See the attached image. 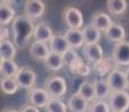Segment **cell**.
I'll use <instances>...</instances> for the list:
<instances>
[{
    "instance_id": "cell-24",
    "label": "cell",
    "mask_w": 129,
    "mask_h": 112,
    "mask_svg": "<svg viewBox=\"0 0 129 112\" xmlns=\"http://www.w3.org/2000/svg\"><path fill=\"white\" fill-rule=\"evenodd\" d=\"M93 84L94 89H95L96 100H106V99L109 98V95L111 93V89L106 80H95Z\"/></svg>"
},
{
    "instance_id": "cell-19",
    "label": "cell",
    "mask_w": 129,
    "mask_h": 112,
    "mask_svg": "<svg viewBox=\"0 0 129 112\" xmlns=\"http://www.w3.org/2000/svg\"><path fill=\"white\" fill-rule=\"evenodd\" d=\"M16 53L17 49L14 42H11L10 39L0 42V58H1V61L14 59L16 56Z\"/></svg>"
},
{
    "instance_id": "cell-22",
    "label": "cell",
    "mask_w": 129,
    "mask_h": 112,
    "mask_svg": "<svg viewBox=\"0 0 129 112\" xmlns=\"http://www.w3.org/2000/svg\"><path fill=\"white\" fill-rule=\"evenodd\" d=\"M19 68L20 67H18L14 59L0 62V74L2 78H15L16 74L18 73Z\"/></svg>"
},
{
    "instance_id": "cell-34",
    "label": "cell",
    "mask_w": 129,
    "mask_h": 112,
    "mask_svg": "<svg viewBox=\"0 0 129 112\" xmlns=\"http://www.w3.org/2000/svg\"><path fill=\"white\" fill-rule=\"evenodd\" d=\"M125 74H126V81H127V85H128V88H129V67L125 71Z\"/></svg>"
},
{
    "instance_id": "cell-33",
    "label": "cell",
    "mask_w": 129,
    "mask_h": 112,
    "mask_svg": "<svg viewBox=\"0 0 129 112\" xmlns=\"http://www.w3.org/2000/svg\"><path fill=\"white\" fill-rule=\"evenodd\" d=\"M19 112H39V109L31 105V104H27V105L23 106Z\"/></svg>"
},
{
    "instance_id": "cell-35",
    "label": "cell",
    "mask_w": 129,
    "mask_h": 112,
    "mask_svg": "<svg viewBox=\"0 0 129 112\" xmlns=\"http://www.w3.org/2000/svg\"><path fill=\"white\" fill-rule=\"evenodd\" d=\"M2 112H19V111L15 110V109H10V108H6V109H4V110H2Z\"/></svg>"
},
{
    "instance_id": "cell-12",
    "label": "cell",
    "mask_w": 129,
    "mask_h": 112,
    "mask_svg": "<svg viewBox=\"0 0 129 112\" xmlns=\"http://www.w3.org/2000/svg\"><path fill=\"white\" fill-rule=\"evenodd\" d=\"M91 25H93V26L95 27L96 29H99L100 31L106 33V31L113 25V21L108 14L102 12V11H98L92 16Z\"/></svg>"
},
{
    "instance_id": "cell-6",
    "label": "cell",
    "mask_w": 129,
    "mask_h": 112,
    "mask_svg": "<svg viewBox=\"0 0 129 112\" xmlns=\"http://www.w3.org/2000/svg\"><path fill=\"white\" fill-rule=\"evenodd\" d=\"M63 17L69 29H81L83 27V15L78 8L68 7L64 10Z\"/></svg>"
},
{
    "instance_id": "cell-8",
    "label": "cell",
    "mask_w": 129,
    "mask_h": 112,
    "mask_svg": "<svg viewBox=\"0 0 129 112\" xmlns=\"http://www.w3.org/2000/svg\"><path fill=\"white\" fill-rule=\"evenodd\" d=\"M112 57L117 62L118 65L128 66L129 65V42H121L116 44L113 47Z\"/></svg>"
},
{
    "instance_id": "cell-28",
    "label": "cell",
    "mask_w": 129,
    "mask_h": 112,
    "mask_svg": "<svg viewBox=\"0 0 129 112\" xmlns=\"http://www.w3.org/2000/svg\"><path fill=\"white\" fill-rule=\"evenodd\" d=\"M47 112H68V106L61 99L51 98L46 106Z\"/></svg>"
},
{
    "instance_id": "cell-18",
    "label": "cell",
    "mask_w": 129,
    "mask_h": 112,
    "mask_svg": "<svg viewBox=\"0 0 129 112\" xmlns=\"http://www.w3.org/2000/svg\"><path fill=\"white\" fill-rule=\"evenodd\" d=\"M16 11L11 6L7 5V2L1 1L0 5V24L1 27H5L6 25L10 24L11 21L15 20L16 18Z\"/></svg>"
},
{
    "instance_id": "cell-27",
    "label": "cell",
    "mask_w": 129,
    "mask_h": 112,
    "mask_svg": "<svg viewBox=\"0 0 129 112\" xmlns=\"http://www.w3.org/2000/svg\"><path fill=\"white\" fill-rule=\"evenodd\" d=\"M107 5H108V10L110 11V14L116 15V16L122 15L127 10V1L126 0H108Z\"/></svg>"
},
{
    "instance_id": "cell-32",
    "label": "cell",
    "mask_w": 129,
    "mask_h": 112,
    "mask_svg": "<svg viewBox=\"0 0 129 112\" xmlns=\"http://www.w3.org/2000/svg\"><path fill=\"white\" fill-rule=\"evenodd\" d=\"M90 71H91L90 67L86 65V64H84V65L81 67L80 69H79L78 75H80V76H86V75H89V74H90Z\"/></svg>"
},
{
    "instance_id": "cell-11",
    "label": "cell",
    "mask_w": 129,
    "mask_h": 112,
    "mask_svg": "<svg viewBox=\"0 0 129 112\" xmlns=\"http://www.w3.org/2000/svg\"><path fill=\"white\" fill-rule=\"evenodd\" d=\"M30 56L36 61H42L45 63L46 58L51 54V48L49 45L46 43H42V42H34L29 49Z\"/></svg>"
},
{
    "instance_id": "cell-15",
    "label": "cell",
    "mask_w": 129,
    "mask_h": 112,
    "mask_svg": "<svg viewBox=\"0 0 129 112\" xmlns=\"http://www.w3.org/2000/svg\"><path fill=\"white\" fill-rule=\"evenodd\" d=\"M71 48H81L84 46V36L81 29H68L64 34Z\"/></svg>"
},
{
    "instance_id": "cell-5",
    "label": "cell",
    "mask_w": 129,
    "mask_h": 112,
    "mask_svg": "<svg viewBox=\"0 0 129 112\" xmlns=\"http://www.w3.org/2000/svg\"><path fill=\"white\" fill-rule=\"evenodd\" d=\"M107 82H108L109 86L111 89V92H117V91H126L128 88L127 81H126V74L125 72L120 71V69L116 68L111 71L107 76Z\"/></svg>"
},
{
    "instance_id": "cell-3",
    "label": "cell",
    "mask_w": 129,
    "mask_h": 112,
    "mask_svg": "<svg viewBox=\"0 0 129 112\" xmlns=\"http://www.w3.org/2000/svg\"><path fill=\"white\" fill-rule=\"evenodd\" d=\"M45 90L48 92L51 98L59 99L68 91L66 81L62 76H51L45 83Z\"/></svg>"
},
{
    "instance_id": "cell-14",
    "label": "cell",
    "mask_w": 129,
    "mask_h": 112,
    "mask_svg": "<svg viewBox=\"0 0 129 112\" xmlns=\"http://www.w3.org/2000/svg\"><path fill=\"white\" fill-rule=\"evenodd\" d=\"M54 34L52 28L45 22H39L35 28L34 38L35 42H42V43H49L53 38Z\"/></svg>"
},
{
    "instance_id": "cell-7",
    "label": "cell",
    "mask_w": 129,
    "mask_h": 112,
    "mask_svg": "<svg viewBox=\"0 0 129 112\" xmlns=\"http://www.w3.org/2000/svg\"><path fill=\"white\" fill-rule=\"evenodd\" d=\"M29 99V104L36 106V108H46L51 100V95L45 89H39V88H34L29 91L28 94Z\"/></svg>"
},
{
    "instance_id": "cell-26",
    "label": "cell",
    "mask_w": 129,
    "mask_h": 112,
    "mask_svg": "<svg viewBox=\"0 0 129 112\" xmlns=\"http://www.w3.org/2000/svg\"><path fill=\"white\" fill-rule=\"evenodd\" d=\"M18 83L15 80V78H2L0 82V89L5 94H15L18 91Z\"/></svg>"
},
{
    "instance_id": "cell-4",
    "label": "cell",
    "mask_w": 129,
    "mask_h": 112,
    "mask_svg": "<svg viewBox=\"0 0 129 112\" xmlns=\"http://www.w3.org/2000/svg\"><path fill=\"white\" fill-rule=\"evenodd\" d=\"M36 73L34 69H31L28 66H23L19 68L18 73L15 76V80L17 81L18 85L23 89H34L36 82Z\"/></svg>"
},
{
    "instance_id": "cell-2",
    "label": "cell",
    "mask_w": 129,
    "mask_h": 112,
    "mask_svg": "<svg viewBox=\"0 0 129 112\" xmlns=\"http://www.w3.org/2000/svg\"><path fill=\"white\" fill-rule=\"evenodd\" d=\"M108 103L111 112H126L129 109V93L127 91L111 92Z\"/></svg>"
},
{
    "instance_id": "cell-25",
    "label": "cell",
    "mask_w": 129,
    "mask_h": 112,
    "mask_svg": "<svg viewBox=\"0 0 129 112\" xmlns=\"http://www.w3.org/2000/svg\"><path fill=\"white\" fill-rule=\"evenodd\" d=\"M117 62L115 61V58H110V57H107V58H103L100 63L95 64L94 65V69L98 72L99 74L103 75V74H107V73H110L111 71L116 69V66H117Z\"/></svg>"
},
{
    "instance_id": "cell-9",
    "label": "cell",
    "mask_w": 129,
    "mask_h": 112,
    "mask_svg": "<svg viewBox=\"0 0 129 112\" xmlns=\"http://www.w3.org/2000/svg\"><path fill=\"white\" fill-rule=\"evenodd\" d=\"M45 4L42 0H28L25 2V16L30 19L39 18L44 15Z\"/></svg>"
},
{
    "instance_id": "cell-10",
    "label": "cell",
    "mask_w": 129,
    "mask_h": 112,
    "mask_svg": "<svg viewBox=\"0 0 129 112\" xmlns=\"http://www.w3.org/2000/svg\"><path fill=\"white\" fill-rule=\"evenodd\" d=\"M83 55L86 58V61L95 65L103 59V48L99 44L84 45Z\"/></svg>"
},
{
    "instance_id": "cell-21",
    "label": "cell",
    "mask_w": 129,
    "mask_h": 112,
    "mask_svg": "<svg viewBox=\"0 0 129 112\" xmlns=\"http://www.w3.org/2000/svg\"><path fill=\"white\" fill-rule=\"evenodd\" d=\"M78 94H80L81 96L86 100L88 102H94L96 100V94H95V89H94V84L90 83L88 81H84L80 84V88H79Z\"/></svg>"
},
{
    "instance_id": "cell-13",
    "label": "cell",
    "mask_w": 129,
    "mask_h": 112,
    "mask_svg": "<svg viewBox=\"0 0 129 112\" xmlns=\"http://www.w3.org/2000/svg\"><path fill=\"white\" fill-rule=\"evenodd\" d=\"M49 48H51V52H53V53L64 55L71 48V46L64 35L57 34V35H54L52 41L49 42Z\"/></svg>"
},
{
    "instance_id": "cell-17",
    "label": "cell",
    "mask_w": 129,
    "mask_h": 112,
    "mask_svg": "<svg viewBox=\"0 0 129 112\" xmlns=\"http://www.w3.org/2000/svg\"><path fill=\"white\" fill-rule=\"evenodd\" d=\"M105 34L109 42H112V43H116V44L123 42V39L126 37L125 28L121 25H118V24H113Z\"/></svg>"
},
{
    "instance_id": "cell-1",
    "label": "cell",
    "mask_w": 129,
    "mask_h": 112,
    "mask_svg": "<svg viewBox=\"0 0 129 112\" xmlns=\"http://www.w3.org/2000/svg\"><path fill=\"white\" fill-rule=\"evenodd\" d=\"M36 26H34L33 19L25 15H19L12 21V42L18 48H25L28 46L29 39L34 36Z\"/></svg>"
},
{
    "instance_id": "cell-29",
    "label": "cell",
    "mask_w": 129,
    "mask_h": 112,
    "mask_svg": "<svg viewBox=\"0 0 129 112\" xmlns=\"http://www.w3.org/2000/svg\"><path fill=\"white\" fill-rule=\"evenodd\" d=\"M90 112H111L109 103L106 100H95L89 106Z\"/></svg>"
},
{
    "instance_id": "cell-31",
    "label": "cell",
    "mask_w": 129,
    "mask_h": 112,
    "mask_svg": "<svg viewBox=\"0 0 129 112\" xmlns=\"http://www.w3.org/2000/svg\"><path fill=\"white\" fill-rule=\"evenodd\" d=\"M9 39V30L6 27H1L0 29V41H8Z\"/></svg>"
},
{
    "instance_id": "cell-30",
    "label": "cell",
    "mask_w": 129,
    "mask_h": 112,
    "mask_svg": "<svg viewBox=\"0 0 129 112\" xmlns=\"http://www.w3.org/2000/svg\"><path fill=\"white\" fill-rule=\"evenodd\" d=\"M78 53H76V51L74 48H70L68 52H66L65 54L63 55V58H64V64H65V66H68L69 68H70V66L72 64L74 63V62L76 61V59L79 58Z\"/></svg>"
},
{
    "instance_id": "cell-23",
    "label": "cell",
    "mask_w": 129,
    "mask_h": 112,
    "mask_svg": "<svg viewBox=\"0 0 129 112\" xmlns=\"http://www.w3.org/2000/svg\"><path fill=\"white\" fill-rule=\"evenodd\" d=\"M45 65L52 72H57L59 69H62V67L65 65L64 64L63 55H59V54L51 52V54H49L45 61Z\"/></svg>"
},
{
    "instance_id": "cell-16",
    "label": "cell",
    "mask_w": 129,
    "mask_h": 112,
    "mask_svg": "<svg viewBox=\"0 0 129 112\" xmlns=\"http://www.w3.org/2000/svg\"><path fill=\"white\" fill-rule=\"evenodd\" d=\"M68 106L71 112H86L89 109V103L86 100H84L80 94L75 93L70 96L68 101Z\"/></svg>"
},
{
    "instance_id": "cell-20",
    "label": "cell",
    "mask_w": 129,
    "mask_h": 112,
    "mask_svg": "<svg viewBox=\"0 0 129 112\" xmlns=\"http://www.w3.org/2000/svg\"><path fill=\"white\" fill-rule=\"evenodd\" d=\"M84 36V45H94L98 44L101 37V31L96 29L93 25H86L82 29Z\"/></svg>"
}]
</instances>
